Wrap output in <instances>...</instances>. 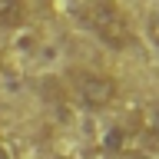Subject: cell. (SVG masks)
I'll return each instance as SVG.
<instances>
[{
	"instance_id": "obj_1",
	"label": "cell",
	"mask_w": 159,
	"mask_h": 159,
	"mask_svg": "<svg viewBox=\"0 0 159 159\" xmlns=\"http://www.w3.org/2000/svg\"><path fill=\"white\" fill-rule=\"evenodd\" d=\"M83 23H86V30L109 50H126L129 43H133V27H129L126 13L119 10L116 0H86Z\"/></svg>"
},
{
	"instance_id": "obj_6",
	"label": "cell",
	"mask_w": 159,
	"mask_h": 159,
	"mask_svg": "<svg viewBox=\"0 0 159 159\" xmlns=\"http://www.w3.org/2000/svg\"><path fill=\"white\" fill-rule=\"evenodd\" d=\"M0 159H13V156H10V149L3 146V143H0Z\"/></svg>"
},
{
	"instance_id": "obj_4",
	"label": "cell",
	"mask_w": 159,
	"mask_h": 159,
	"mask_svg": "<svg viewBox=\"0 0 159 159\" xmlns=\"http://www.w3.org/2000/svg\"><path fill=\"white\" fill-rule=\"evenodd\" d=\"M146 129H149V136H156V139H159V103L149 109V116H146Z\"/></svg>"
},
{
	"instance_id": "obj_2",
	"label": "cell",
	"mask_w": 159,
	"mask_h": 159,
	"mask_svg": "<svg viewBox=\"0 0 159 159\" xmlns=\"http://www.w3.org/2000/svg\"><path fill=\"white\" fill-rule=\"evenodd\" d=\"M73 89H76L80 103L86 109H106L116 99L119 83H116V76L99 73V70H76L73 73Z\"/></svg>"
},
{
	"instance_id": "obj_7",
	"label": "cell",
	"mask_w": 159,
	"mask_h": 159,
	"mask_svg": "<svg viewBox=\"0 0 159 159\" xmlns=\"http://www.w3.org/2000/svg\"><path fill=\"white\" fill-rule=\"evenodd\" d=\"M109 159H133V156H126V152H123V156H109Z\"/></svg>"
},
{
	"instance_id": "obj_3",
	"label": "cell",
	"mask_w": 159,
	"mask_h": 159,
	"mask_svg": "<svg viewBox=\"0 0 159 159\" xmlns=\"http://www.w3.org/2000/svg\"><path fill=\"white\" fill-rule=\"evenodd\" d=\"M27 20V0H0V27L17 30Z\"/></svg>"
},
{
	"instance_id": "obj_5",
	"label": "cell",
	"mask_w": 159,
	"mask_h": 159,
	"mask_svg": "<svg viewBox=\"0 0 159 159\" xmlns=\"http://www.w3.org/2000/svg\"><path fill=\"white\" fill-rule=\"evenodd\" d=\"M149 33H152V40L159 43V7L152 10V20H149Z\"/></svg>"
}]
</instances>
